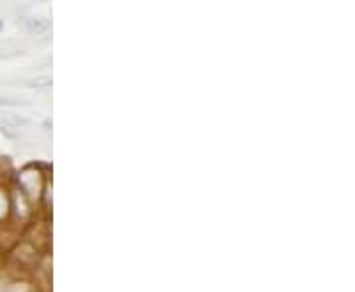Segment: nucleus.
Here are the masks:
<instances>
[{
	"label": "nucleus",
	"mask_w": 355,
	"mask_h": 292,
	"mask_svg": "<svg viewBox=\"0 0 355 292\" xmlns=\"http://www.w3.org/2000/svg\"><path fill=\"white\" fill-rule=\"evenodd\" d=\"M30 125V119H26L22 114L14 113H0V130L6 132L10 128H22Z\"/></svg>",
	"instance_id": "1"
},
{
	"label": "nucleus",
	"mask_w": 355,
	"mask_h": 292,
	"mask_svg": "<svg viewBox=\"0 0 355 292\" xmlns=\"http://www.w3.org/2000/svg\"><path fill=\"white\" fill-rule=\"evenodd\" d=\"M22 26L30 34H44L51 28V22L42 16H32V18H22Z\"/></svg>",
	"instance_id": "2"
},
{
	"label": "nucleus",
	"mask_w": 355,
	"mask_h": 292,
	"mask_svg": "<svg viewBox=\"0 0 355 292\" xmlns=\"http://www.w3.org/2000/svg\"><path fill=\"white\" fill-rule=\"evenodd\" d=\"M20 85H24V87H32V89H48V87H51V77L28 79V81H22Z\"/></svg>",
	"instance_id": "3"
},
{
	"label": "nucleus",
	"mask_w": 355,
	"mask_h": 292,
	"mask_svg": "<svg viewBox=\"0 0 355 292\" xmlns=\"http://www.w3.org/2000/svg\"><path fill=\"white\" fill-rule=\"evenodd\" d=\"M10 212H12V209H10V198H8L6 190L0 188V221H4Z\"/></svg>",
	"instance_id": "4"
},
{
	"label": "nucleus",
	"mask_w": 355,
	"mask_h": 292,
	"mask_svg": "<svg viewBox=\"0 0 355 292\" xmlns=\"http://www.w3.org/2000/svg\"><path fill=\"white\" fill-rule=\"evenodd\" d=\"M30 103L24 99H18V97H6V95H0V107H28Z\"/></svg>",
	"instance_id": "5"
}]
</instances>
